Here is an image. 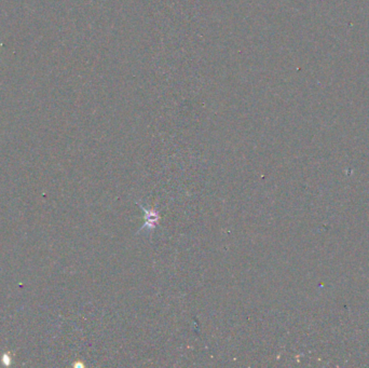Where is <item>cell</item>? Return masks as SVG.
<instances>
[{"label": "cell", "instance_id": "2", "mask_svg": "<svg viewBox=\"0 0 369 368\" xmlns=\"http://www.w3.org/2000/svg\"><path fill=\"white\" fill-rule=\"evenodd\" d=\"M3 363H4L5 366H10L11 365V356H10V354H8V353L4 354Z\"/></svg>", "mask_w": 369, "mask_h": 368}, {"label": "cell", "instance_id": "1", "mask_svg": "<svg viewBox=\"0 0 369 368\" xmlns=\"http://www.w3.org/2000/svg\"><path fill=\"white\" fill-rule=\"evenodd\" d=\"M140 207H142L144 211H145V225L142 227V229H145V228H148L149 230H152L155 226L157 225V222L158 220H159V215H158L157 212L155 211H147V209L145 207H143L142 205H140ZM140 229V230H142Z\"/></svg>", "mask_w": 369, "mask_h": 368}]
</instances>
